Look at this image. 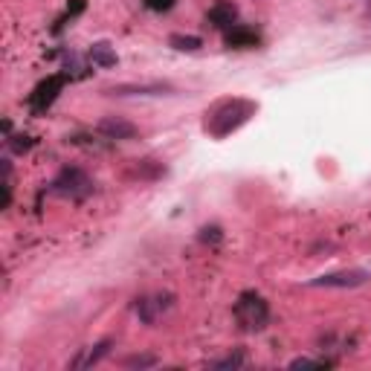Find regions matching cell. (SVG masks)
I'll return each mask as SVG.
<instances>
[{
    "instance_id": "1",
    "label": "cell",
    "mask_w": 371,
    "mask_h": 371,
    "mask_svg": "<svg viewBox=\"0 0 371 371\" xmlns=\"http://www.w3.org/2000/svg\"><path fill=\"white\" fill-rule=\"evenodd\" d=\"M256 110V105H249V102H241V99H232V102H224L218 105L212 113H206L209 119H206V131H212L214 136H224L229 133L232 128H238L241 122H247V116Z\"/></svg>"
},
{
    "instance_id": "2",
    "label": "cell",
    "mask_w": 371,
    "mask_h": 371,
    "mask_svg": "<svg viewBox=\"0 0 371 371\" xmlns=\"http://www.w3.org/2000/svg\"><path fill=\"white\" fill-rule=\"evenodd\" d=\"M235 317H238V322L247 330H261L267 325L270 310H267V305H264L261 296H256V293H244L241 302L235 305Z\"/></svg>"
},
{
    "instance_id": "3",
    "label": "cell",
    "mask_w": 371,
    "mask_h": 371,
    "mask_svg": "<svg viewBox=\"0 0 371 371\" xmlns=\"http://www.w3.org/2000/svg\"><path fill=\"white\" fill-rule=\"evenodd\" d=\"M79 186L93 189L90 180L85 177L79 168H67V171H61V177L55 180V191L58 194H70V198H85V191H79Z\"/></svg>"
},
{
    "instance_id": "4",
    "label": "cell",
    "mask_w": 371,
    "mask_h": 371,
    "mask_svg": "<svg viewBox=\"0 0 371 371\" xmlns=\"http://www.w3.org/2000/svg\"><path fill=\"white\" fill-rule=\"evenodd\" d=\"M365 282H368V272L345 270V272H330V276H322L314 284L317 287H357V284H365Z\"/></svg>"
},
{
    "instance_id": "5",
    "label": "cell",
    "mask_w": 371,
    "mask_h": 371,
    "mask_svg": "<svg viewBox=\"0 0 371 371\" xmlns=\"http://www.w3.org/2000/svg\"><path fill=\"white\" fill-rule=\"evenodd\" d=\"M99 133H105L108 140H133L136 136V128L119 116H108V119L99 122Z\"/></svg>"
},
{
    "instance_id": "6",
    "label": "cell",
    "mask_w": 371,
    "mask_h": 371,
    "mask_svg": "<svg viewBox=\"0 0 371 371\" xmlns=\"http://www.w3.org/2000/svg\"><path fill=\"white\" fill-rule=\"evenodd\" d=\"M171 307V296H154V299H140V305H136V310H140L143 322H154L157 319L160 310H168Z\"/></svg>"
},
{
    "instance_id": "7",
    "label": "cell",
    "mask_w": 371,
    "mask_h": 371,
    "mask_svg": "<svg viewBox=\"0 0 371 371\" xmlns=\"http://www.w3.org/2000/svg\"><path fill=\"white\" fill-rule=\"evenodd\" d=\"M166 90H171V85H122V87H113L110 93L113 96H131V93H136V96H157V93H166Z\"/></svg>"
},
{
    "instance_id": "8",
    "label": "cell",
    "mask_w": 371,
    "mask_h": 371,
    "mask_svg": "<svg viewBox=\"0 0 371 371\" xmlns=\"http://www.w3.org/2000/svg\"><path fill=\"white\" fill-rule=\"evenodd\" d=\"M235 6H232V3H226V0H224V3H218V6H214L212 12H209V21L214 24V27H229L232 21H235Z\"/></svg>"
},
{
    "instance_id": "9",
    "label": "cell",
    "mask_w": 371,
    "mask_h": 371,
    "mask_svg": "<svg viewBox=\"0 0 371 371\" xmlns=\"http://www.w3.org/2000/svg\"><path fill=\"white\" fill-rule=\"evenodd\" d=\"M90 58H93V64H99V67H113L116 64V52L108 44H93Z\"/></svg>"
},
{
    "instance_id": "10",
    "label": "cell",
    "mask_w": 371,
    "mask_h": 371,
    "mask_svg": "<svg viewBox=\"0 0 371 371\" xmlns=\"http://www.w3.org/2000/svg\"><path fill=\"white\" fill-rule=\"evenodd\" d=\"M168 44L174 47V50H198L201 47V38H194V35H171L168 38Z\"/></svg>"
},
{
    "instance_id": "11",
    "label": "cell",
    "mask_w": 371,
    "mask_h": 371,
    "mask_svg": "<svg viewBox=\"0 0 371 371\" xmlns=\"http://www.w3.org/2000/svg\"><path fill=\"white\" fill-rule=\"evenodd\" d=\"M125 365L128 368H148V365H157V357H128Z\"/></svg>"
},
{
    "instance_id": "12",
    "label": "cell",
    "mask_w": 371,
    "mask_h": 371,
    "mask_svg": "<svg viewBox=\"0 0 371 371\" xmlns=\"http://www.w3.org/2000/svg\"><path fill=\"white\" fill-rule=\"evenodd\" d=\"M238 365H244V357H241V354L226 357V360H218V363H214V368H238Z\"/></svg>"
},
{
    "instance_id": "13",
    "label": "cell",
    "mask_w": 371,
    "mask_h": 371,
    "mask_svg": "<svg viewBox=\"0 0 371 371\" xmlns=\"http://www.w3.org/2000/svg\"><path fill=\"white\" fill-rule=\"evenodd\" d=\"M322 365H328V363H317V360H305V357H299V360H293V363H290V368H322Z\"/></svg>"
},
{
    "instance_id": "14",
    "label": "cell",
    "mask_w": 371,
    "mask_h": 371,
    "mask_svg": "<svg viewBox=\"0 0 371 371\" xmlns=\"http://www.w3.org/2000/svg\"><path fill=\"white\" fill-rule=\"evenodd\" d=\"M368 3H371V0H368Z\"/></svg>"
}]
</instances>
